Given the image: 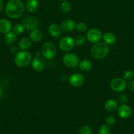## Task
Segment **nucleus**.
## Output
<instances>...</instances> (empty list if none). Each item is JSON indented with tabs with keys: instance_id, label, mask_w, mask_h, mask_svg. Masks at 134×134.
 Segmentation results:
<instances>
[{
	"instance_id": "obj_1",
	"label": "nucleus",
	"mask_w": 134,
	"mask_h": 134,
	"mask_svg": "<svg viewBox=\"0 0 134 134\" xmlns=\"http://www.w3.org/2000/svg\"><path fill=\"white\" fill-rule=\"evenodd\" d=\"M5 13L11 18H18L24 12V5L21 0H9L5 5Z\"/></svg>"
},
{
	"instance_id": "obj_2",
	"label": "nucleus",
	"mask_w": 134,
	"mask_h": 134,
	"mask_svg": "<svg viewBox=\"0 0 134 134\" xmlns=\"http://www.w3.org/2000/svg\"><path fill=\"white\" fill-rule=\"evenodd\" d=\"M109 52V47L108 44L102 42L95 43L91 48V54L97 60H101L107 56Z\"/></svg>"
},
{
	"instance_id": "obj_3",
	"label": "nucleus",
	"mask_w": 134,
	"mask_h": 134,
	"mask_svg": "<svg viewBox=\"0 0 134 134\" xmlns=\"http://www.w3.org/2000/svg\"><path fill=\"white\" fill-rule=\"evenodd\" d=\"M32 60V55L26 51H19L14 57V63L18 68H25L30 64Z\"/></svg>"
},
{
	"instance_id": "obj_4",
	"label": "nucleus",
	"mask_w": 134,
	"mask_h": 134,
	"mask_svg": "<svg viewBox=\"0 0 134 134\" xmlns=\"http://www.w3.org/2000/svg\"><path fill=\"white\" fill-rule=\"evenodd\" d=\"M41 52L45 58L47 60H52L56 54V46L51 42L45 43L42 45Z\"/></svg>"
},
{
	"instance_id": "obj_5",
	"label": "nucleus",
	"mask_w": 134,
	"mask_h": 134,
	"mask_svg": "<svg viewBox=\"0 0 134 134\" xmlns=\"http://www.w3.org/2000/svg\"><path fill=\"white\" fill-rule=\"evenodd\" d=\"M63 64L69 68H73L78 65L79 58L76 54L72 52H68L64 55L63 58Z\"/></svg>"
},
{
	"instance_id": "obj_6",
	"label": "nucleus",
	"mask_w": 134,
	"mask_h": 134,
	"mask_svg": "<svg viewBox=\"0 0 134 134\" xmlns=\"http://www.w3.org/2000/svg\"><path fill=\"white\" fill-rule=\"evenodd\" d=\"M75 45L74 39L70 36H65L59 41V47L63 52H69L72 51Z\"/></svg>"
},
{
	"instance_id": "obj_7",
	"label": "nucleus",
	"mask_w": 134,
	"mask_h": 134,
	"mask_svg": "<svg viewBox=\"0 0 134 134\" xmlns=\"http://www.w3.org/2000/svg\"><path fill=\"white\" fill-rule=\"evenodd\" d=\"M126 82L123 79L116 77L110 81V86L112 90L116 92H122L126 88Z\"/></svg>"
},
{
	"instance_id": "obj_8",
	"label": "nucleus",
	"mask_w": 134,
	"mask_h": 134,
	"mask_svg": "<svg viewBox=\"0 0 134 134\" xmlns=\"http://www.w3.org/2000/svg\"><path fill=\"white\" fill-rule=\"evenodd\" d=\"M86 38L88 41L91 43H97L101 41L102 38L101 31L97 28H91L87 32Z\"/></svg>"
},
{
	"instance_id": "obj_9",
	"label": "nucleus",
	"mask_w": 134,
	"mask_h": 134,
	"mask_svg": "<svg viewBox=\"0 0 134 134\" xmlns=\"http://www.w3.org/2000/svg\"><path fill=\"white\" fill-rule=\"evenodd\" d=\"M45 65L46 62L44 58L41 56L39 53H37V55L34 58L32 62V66L34 70L37 72H40L44 69Z\"/></svg>"
},
{
	"instance_id": "obj_10",
	"label": "nucleus",
	"mask_w": 134,
	"mask_h": 134,
	"mask_svg": "<svg viewBox=\"0 0 134 134\" xmlns=\"http://www.w3.org/2000/svg\"><path fill=\"white\" fill-rule=\"evenodd\" d=\"M39 24V20L35 17L26 16L22 20V25L24 26L25 29L28 30H32L35 28H38Z\"/></svg>"
},
{
	"instance_id": "obj_11",
	"label": "nucleus",
	"mask_w": 134,
	"mask_h": 134,
	"mask_svg": "<svg viewBox=\"0 0 134 134\" xmlns=\"http://www.w3.org/2000/svg\"><path fill=\"white\" fill-rule=\"evenodd\" d=\"M68 81H69L70 85L73 87H79L84 84L85 78H84V76L81 73H76L72 74L69 77Z\"/></svg>"
},
{
	"instance_id": "obj_12",
	"label": "nucleus",
	"mask_w": 134,
	"mask_h": 134,
	"mask_svg": "<svg viewBox=\"0 0 134 134\" xmlns=\"http://www.w3.org/2000/svg\"><path fill=\"white\" fill-rule=\"evenodd\" d=\"M118 116L123 119H127L131 116L132 111L130 106L126 104H121L117 109Z\"/></svg>"
},
{
	"instance_id": "obj_13",
	"label": "nucleus",
	"mask_w": 134,
	"mask_h": 134,
	"mask_svg": "<svg viewBox=\"0 0 134 134\" xmlns=\"http://www.w3.org/2000/svg\"><path fill=\"white\" fill-rule=\"evenodd\" d=\"M60 27L65 32H70L73 31L74 29L76 28V23L73 20L68 18V19L64 20L62 22Z\"/></svg>"
},
{
	"instance_id": "obj_14",
	"label": "nucleus",
	"mask_w": 134,
	"mask_h": 134,
	"mask_svg": "<svg viewBox=\"0 0 134 134\" xmlns=\"http://www.w3.org/2000/svg\"><path fill=\"white\" fill-rule=\"evenodd\" d=\"M48 31L51 37L55 38H58L61 35L62 29L60 26L56 24H51L48 27Z\"/></svg>"
},
{
	"instance_id": "obj_15",
	"label": "nucleus",
	"mask_w": 134,
	"mask_h": 134,
	"mask_svg": "<svg viewBox=\"0 0 134 134\" xmlns=\"http://www.w3.org/2000/svg\"><path fill=\"white\" fill-rule=\"evenodd\" d=\"M12 29L11 22L6 18H2L0 20V32L6 34L11 31Z\"/></svg>"
},
{
	"instance_id": "obj_16",
	"label": "nucleus",
	"mask_w": 134,
	"mask_h": 134,
	"mask_svg": "<svg viewBox=\"0 0 134 134\" xmlns=\"http://www.w3.org/2000/svg\"><path fill=\"white\" fill-rule=\"evenodd\" d=\"M39 7L38 0H27L26 2V9L30 13H35Z\"/></svg>"
},
{
	"instance_id": "obj_17",
	"label": "nucleus",
	"mask_w": 134,
	"mask_h": 134,
	"mask_svg": "<svg viewBox=\"0 0 134 134\" xmlns=\"http://www.w3.org/2000/svg\"><path fill=\"white\" fill-rule=\"evenodd\" d=\"M104 107L105 109L109 112H113L118 109V103L115 99H109L105 102Z\"/></svg>"
},
{
	"instance_id": "obj_18",
	"label": "nucleus",
	"mask_w": 134,
	"mask_h": 134,
	"mask_svg": "<svg viewBox=\"0 0 134 134\" xmlns=\"http://www.w3.org/2000/svg\"><path fill=\"white\" fill-rule=\"evenodd\" d=\"M78 67L79 69H80L81 71H89L92 68V63L90 60L85 59V60H82L81 61H80V62H79Z\"/></svg>"
},
{
	"instance_id": "obj_19",
	"label": "nucleus",
	"mask_w": 134,
	"mask_h": 134,
	"mask_svg": "<svg viewBox=\"0 0 134 134\" xmlns=\"http://www.w3.org/2000/svg\"><path fill=\"white\" fill-rule=\"evenodd\" d=\"M32 45V40L29 38L24 37L18 43V48L21 51H26L29 49Z\"/></svg>"
},
{
	"instance_id": "obj_20",
	"label": "nucleus",
	"mask_w": 134,
	"mask_h": 134,
	"mask_svg": "<svg viewBox=\"0 0 134 134\" xmlns=\"http://www.w3.org/2000/svg\"><path fill=\"white\" fill-rule=\"evenodd\" d=\"M30 37L32 41L39 42L42 38V33L38 28L32 30L30 34Z\"/></svg>"
},
{
	"instance_id": "obj_21",
	"label": "nucleus",
	"mask_w": 134,
	"mask_h": 134,
	"mask_svg": "<svg viewBox=\"0 0 134 134\" xmlns=\"http://www.w3.org/2000/svg\"><path fill=\"white\" fill-rule=\"evenodd\" d=\"M4 39H5V42L7 45L11 46L16 41L17 37L13 31H9V33L5 34Z\"/></svg>"
},
{
	"instance_id": "obj_22",
	"label": "nucleus",
	"mask_w": 134,
	"mask_h": 134,
	"mask_svg": "<svg viewBox=\"0 0 134 134\" xmlns=\"http://www.w3.org/2000/svg\"><path fill=\"white\" fill-rule=\"evenodd\" d=\"M102 39H103L104 43L106 44H112L116 41V37L113 34L110 32H107L102 35Z\"/></svg>"
},
{
	"instance_id": "obj_23",
	"label": "nucleus",
	"mask_w": 134,
	"mask_h": 134,
	"mask_svg": "<svg viewBox=\"0 0 134 134\" xmlns=\"http://www.w3.org/2000/svg\"><path fill=\"white\" fill-rule=\"evenodd\" d=\"M60 9H61L63 13H68L72 9V5H71L70 3L67 1V0L66 1H64L60 4Z\"/></svg>"
},
{
	"instance_id": "obj_24",
	"label": "nucleus",
	"mask_w": 134,
	"mask_h": 134,
	"mask_svg": "<svg viewBox=\"0 0 134 134\" xmlns=\"http://www.w3.org/2000/svg\"><path fill=\"white\" fill-rule=\"evenodd\" d=\"M112 131L110 126L107 124H102L99 129V134H111Z\"/></svg>"
},
{
	"instance_id": "obj_25",
	"label": "nucleus",
	"mask_w": 134,
	"mask_h": 134,
	"mask_svg": "<svg viewBox=\"0 0 134 134\" xmlns=\"http://www.w3.org/2000/svg\"><path fill=\"white\" fill-rule=\"evenodd\" d=\"M24 29L25 27L22 25V24H17L13 27V31L16 35H20V34H22L24 32Z\"/></svg>"
},
{
	"instance_id": "obj_26",
	"label": "nucleus",
	"mask_w": 134,
	"mask_h": 134,
	"mask_svg": "<svg viewBox=\"0 0 134 134\" xmlns=\"http://www.w3.org/2000/svg\"><path fill=\"white\" fill-rule=\"evenodd\" d=\"M76 29L79 32H85L87 30V25L85 22H78L76 24Z\"/></svg>"
},
{
	"instance_id": "obj_27",
	"label": "nucleus",
	"mask_w": 134,
	"mask_h": 134,
	"mask_svg": "<svg viewBox=\"0 0 134 134\" xmlns=\"http://www.w3.org/2000/svg\"><path fill=\"white\" fill-rule=\"evenodd\" d=\"M134 77V73L131 70H127L123 75V78L125 81H131Z\"/></svg>"
},
{
	"instance_id": "obj_28",
	"label": "nucleus",
	"mask_w": 134,
	"mask_h": 134,
	"mask_svg": "<svg viewBox=\"0 0 134 134\" xmlns=\"http://www.w3.org/2000/svg\"><path fill=\"white\" fill-rule=\"evenodd\" d=\"M79 134H93V130L89 126H84L80 128Z\"/></svg>"
},
{
	"instance_id": "obj_29",
	"label": "nucleus",
	"mask_w": 134,
	"mask_h": 134,
	"mask_svg": "<svg viewBox=\"0 0 134 134\" xmlns=\"http://www.w3.org/2000/svg\"><path fill=\"white\" fill-rule=\"evenodd\" d=\"M85 41H86V39H85V37L84 35H80L76 37V39H74L75 44L78 46H81L85 44Z\"/></svg>"
},
{
	"instance_id": "obj_30",
	"label": "nucleus",
	"mask_w": 134,
	"mask_h": 134,
	"mask_svg": "<svg viewBox=\"0 0 134 134\" xmlns=\"http://www.w3.org/2000/svg\"><path fill=\"white\" fill-rule=\"evenodd\" d=\"M105 122H106V124H107V125L112 126L113 124H114V123H115L116 119L113 115H108L106 117V119H105Z\"/></svg>"
},
{
	"instance_id": "obj_31",
	"label": "nucleus",
	"mask_w": 134,
	"mask_h": 134,
	"mask_svg": "<svg viewBox=\"0 0 134 134\" xmlns=\"http://www.w3.org/2000/svg\"><path fill=\"white\" fill-rule=\"evenodd\" d=\"M118 102L121 104H126L128 102V97L124 94H122L118 96Z\"/></svg>"
},
{
	"instance_id": "obj_32",
	"label": "nucleus",
	"mask_w": 134,
	"mask_h": 134,
	"mask_svg": "<svg viewBox=\"0 0 134 134\" xmlns=\"http://www.w3.org/2000/svg\"><path fill=\"white\" fill-rule=\"evenodd\" d=\"M127 86H128V88L130 91L134 92V81H130V82L127 85Z\"/></svg>"
},
{
	"instance_id": "obj_33",
	"label": "nucleus",
	"mask_w": 134,
	"mask_h": 134,
	"mask_svg": "<svg viewBox=\"0 0 134 134\" xmlns=\"http://www.w3.org/2000/svg\"><path fill=\"white\" fill-rule=\"evenodd\" d=\"M11 52L13 54H17L19 51H18V48L15 46H14V47H12V48H11Z\"/></svg>"
},
{
	"instance_id": "obj_34",
	"label": "nucleus",
	"mask_w": 134,
	"mask_h": 134,
	"mask_svg": "<svg viewBox=\"0 0 134 134\" xmlns=\"http://www.w3.org/2000/svg\"><path fill=\"white\" fill-rule=\"evenodd\" d=\"M3 7H4L3 1V0H0V13L3 10Z\"/></svg>"
},
{
	"instance_id": "obj_35",
	"label": "nucleus",
	"mask_w": 134,
	"mask_h": 134,
	"mask_svg": "<svg viewBox=\"0 0 134 134\" xmlns=\"http://www.w3.org/2000/svg\"><path fill=\"white\" fill-rule=\"evenodd\" d=\"M2 96H3L2 89H1V88L0 87V99H1V98H2Z\"/></svg>"
},
{
	"instance_id": "obj_36",
	"label": "nucleus",
	"mask_w": 134,
	"mask_h": 134,
	"mask_svg": "<svg viewBox=\"0 0 134 134\" xmlns=\"http://www.w3.org/2000/svg\"><path fill=\"white\" fill-rule=\"evenodd\" d=\"M60 1H66V0H60Z\"/></svg>"
},
{
	"instance_id": "obj_37",
	"label": "nucleus",
	"mask_w": 134,
	"mask_h": 134,
	"mask_svg": "<svg viewBox=\"0 0 134 134\" xmlns=\"http://www.w3.org/2000/svg\"><path fill=\"white\" fill-rule=\"evenodd\" d=\"M0 133H1V132H0Z\"/></svg>"
}]
</instances>
